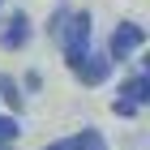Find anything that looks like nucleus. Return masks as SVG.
I'll use <instances>...</instances> for the list:
<instances>
[{
    "label": "nucleus",
    "mask_w": 150,
    "mask_h": 150,
    "mask_svg": "<svg viewBox=\"0 0 150 150\" xmlns=\"http://www.w3.org/2000/svg\"><path fill=\"white\" fill-rule=\"evenodd\" d=\"M56 43L64 47V60H69V69L77 64L86 52H90V13H64V22H60V35Z\"/></svg>",
    "instance_id": "1"
},
{
    "label": "nucleus",
    "mask_w": 150,
    "mask_h": 150,
    "mask_svg": "<svg viewBox=\"0 0 150 150\" xmlns=\"http://www.w3.org/2000/svg\"><path fill=\"white\" fill-rule=\"evenodd\" d=\"M146 99H150V77L146 73H137V77H129L125 86H120V94H116V116H137L142 107H146Z\"/></svg>",
    "instance_id": "2"
},
{
    "label": "nucleus",
    "mask_w": 150,
    "mask_h": 150,
    "mask_svg": "<svg viewBox=\"0 0 150 150\" xmlns=\"http://www.w3.org/2000/svg\"><path fill=\"white\" fill-rule=\"evenodd\" d=\"M142 43H146V30H142L137 22H120V26L112 30V47H107V60H116V64H120V60H129V56H133Z\"/></svg>",
    "instance_id": "3"
},
{
    "label": "nucleus",
    "mask_w": 150,
    "mask_h": 150,
    "mask_svg": "<svg viewBox=\"0 0 150 150\" xmlns=\"http://www.w3.org/2000/svg\"><path fill=\"white\" fill-rule=\"evenodd\" d=\"M26 39H30V17L22 9H13L4 17V26H0V47L4 52H17V47H26Z\"/></svg>",
    "instance_id": "4"
},
{
    "label": "nucleus",
    "mask_w": 150,
    "mask_h": 150,
    "mask_svg": "<svg viewBox=\"0 0 150 150\" xmlns=\"http://www.w3.org/2000/svg\"><path fill=\"white\" fill-rule=\"evenodd\" d=\"M107 73H112V60L107 56H94V52H86V56L73 64V77L86 81V86H99V81H107Z\"/></svg>",
    "instance_id": "5"
},
{
    "label": "nucleus",
    "mask_w": 150,
    "mask_h": 150,
    "mask_svg": "<svg viewBox=\"0 0 150 150\" xmlns=\"http://www.w3.org/2000/svg\"><path fill=\"white\" fill-rule=\"evenodd\" d=\"M47 150H107V146L99 137V129H81L77 137H64V142H56V146H47Z\"/></svg>",
    "instance_id": "6"
},
{
    "label": "nucleus",
    "mask_w": 150,
    "mask_h": 150,
    "mask_svg": "<svg viewBox=\"0 0 150 150\" xmlns=\"http://www.w3.org/2000/svg\"><path fill=\"white\" fill-rule=\"evenodd\" d=\"M0 99H4V103H9L13 112L22 107V94H17V81H13V77H4V73H0Z\"/></svg>",
    "instance_id": "7"
},
{
    "label": "nucleus",
    "mask_w": 150,
    "mask_h": 150,
    "mask_svg": "<svg viewBox=\"0 0 150 150\" xmlns=\"http://www.w3.org/2000/svg\"><path fill=\"white\" fill-rule=\"evenodd\" d=\"M22 129H17V116H0V146H9Z\"/></svg>",
    "instance_id": "8"
},
{
    "label": "nucleus",
    "mask_w": 150,
    "mask_h": 150,
    "mask_svg": "<svg viewBox=\"0 0 150 150\" xmlns=\"http://www.w3.org/2000/svg\"><path fill=\"white\" fill-rule=\"evenodd\" d=\"M64 13H69V9H56V13H52V26H47V35H52V39L60 35V22H64Z\"/></svg>",
    "instance_id": "9"
},
{
    "label": "nucleus",
    "mask_w": 150,
    "mask_h": 150,
    "mask_svg": "<svg viewBox=\"0 0 150 150\" xmlns=\"http://www.w3.org/2000/svg\"><path fill=\"white\" fill-rule=\"evenodd\" d=\"M0 150H9V146H0Z\"/></svg>",
    "instance_id": "10"
},
{
    "label": "nucleus",
    "mask_w": 150,
    "mask_h": 150,
    "mask_svg": "<svg viewBox=\"0 0 150 150\" xmlns=\"http://www.w3.org/2000/svg\"><path fill=\"white\" fill-rule=\"evenodd\" d=\"M0 4H4V0H0Z\"/></svg>",
    "instance_id": "11"
}]
</instances>
